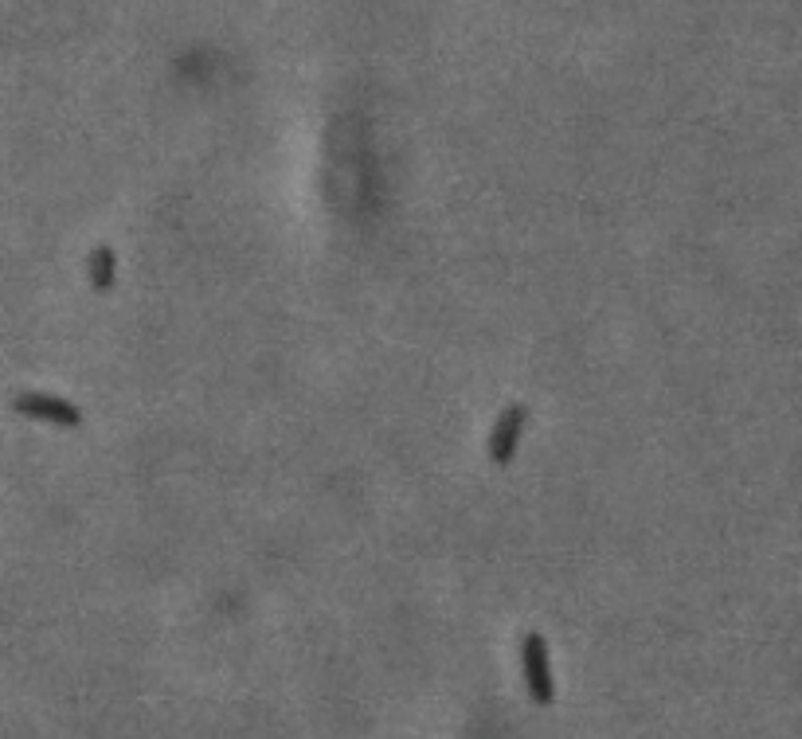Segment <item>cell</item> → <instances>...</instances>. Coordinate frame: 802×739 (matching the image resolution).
Returning a JSON list of instances; mask_svg holds the SVG:
<instances>
[{
  "mask_svg": "<svg viewBox=\"0 0 802 739\" xmlns=\"http://www.w3.org/2000/svg\"><path fill=\"white\" fill-rule=\"evenodd\" d=\"M521 669H525V689L537 704L556 701V681H552V669H548V646L540 634H525L521 638Z\"/></svg>",
  "mask_w": 802,
  "mask_h": 739,
  "instance_id": "obj_1",
  "label": "cell"
},
{
  "mask_svg": "<svg viewBox=\"0 0 802 739\" xmlns=\"http://www.w3.org/2000/svg\"><path fill=\"white\" fill-rule=\"evenodd\" d=\"M12 408L20 415L39 418V423H51V427H63V430H75L83 427V411L75 403H67L63 396H48V391H20L12 399Z\"/></svg>",
  "mask_w": 802,
  "mask_h": 739,
  "instance_id": "obj_2",
  "label": "cell"
},
{
  "mask_svg": "<svg viewBox=\"0 0 802 739\" xmlns=\"http://www.w3.org/2000/svg\"><path fill=\"white\" fill-rule=\"evenodd\" d=\"M525 427H528V408L513 403V408L501 411V418L493 423V435H489V462L493 466H509L513 462V450H517Z\"/></svg>",
  "mask_w": 802,
  "mask_h": 739,
  "instance_id": "obj_3",
  "label": "cell"
},
{
  "mask_svg": "<svg viewBox=\"0 0 802 739\" xmlns=\"http://www.w3.org/2000/svg\"><path fill=\"white\" fill-rule=\"evenodd\" d=\"M87 278L98 293H110L117 283V254L110 247H95L87 259Z\"/></svg>",
  "mask_w": 802,
  "mask_h": 739,
  "instance_id": "obj_4",
  "label": "cell"
}]
</instances>
